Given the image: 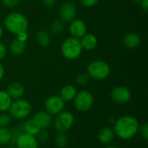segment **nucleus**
<instances>
[{"label": "nucleus", "mask_w": 148, "mask_h": 148, "mask_svg": "<svg viewBox=\"0 0 148 148\" xmlns=\"http://www.w3.org/2000/svg\"><path fill=\"white\" fill-rule=\"evenodd\" d=\"M139 121L131 115H122L114 122V132L115 136L121 140H130L139 133Z\"/></svg>", "instance_id": "1"}, {"label": "nucleus", "mask_w": 148, "mask_h": 148, "mask_svg": "<svg viewBox=\"0 0 148 148\" xmlns=\"http://www.w3.org/2000/svg\"><path fill=\"white\" fill-rule=\"evenodd\" d=\"M3 25L8 31L16 35L19 32L27 31L29 27V21L23 13L13 11L5 16Z\"/></svg>", "instance_id": "2"}, {"label": "nucleus", "mask_w": 148, "mask_h": 148, "mask_svg": "<svg viewBox=\"0 0 148 148\" xmlns=\"http://www.w3.org/2000/svg\"><path fill=\"white\" fill-rule=\"evenodd\" d=\"M80 39L69 36L66 38L61 45V53L67 60H75L80 57L82 52Z\"/></svg>", "instance_id": "3"}, {"label": "nucleus", "mask_w": 148, "mask_h": 148, "mask_svg": "<svg viewBox=\"0 0 148 148\" xmlns=\"http://www.w3.org/2000/svg\"><path fill=\"white\" fill-rule=\"evenodd\" d=\"M111 69L108 62L102 60H95L91 62L87 67V74L89 78L101 81L108 78Z\"/></svg>", "instance_id": "4"}, {"label": "nucleus", "mask_w": 148, "mask_h": 148, "mask_svg": "<svg viewBox=\"0 0 148 148\" xmlns=\"http://www.w3.org/2000/svg\"><path fill=\"white\" fill-rule=\"evenodd\" d=\"M8 111L11 118L23 120L29 117V115L31 114L32 106L27 100L20 98L12 101Z\"/></svg>", "instance_id": "5"}, {"label": "nucleus", "mask_w": 148, "mask_h": 148, "mask_svg": "<svg viewBox=\"0 0 148 148\" xmlns=\"http://www.w3.org/2000/svg\"><path fill=\"white\" fill-rule=\"evenodd\" d=\"M73 101L77 111L87 112L93 107L95 99L91 92L88 90H81L76 93Z\"/></svg>", "instance_id": "6"}, {"label": "nucleus", "mask_w": 148, "mask_h": 148, "mask_svg": "<svg viewBox=\"0 0 148 148\" xmlns=\"http://www.w3.org/2000/svg\"><path fill=\"white\" fill-rule=\"evenodd\" d=\"M75 123V117L69 111H62L56 115V119L53 121L54 127L57 132L66 133L72 128Z\"/></svg>", "instance_id": "7"}, {"label": "nucleus", "mask_w": 148, "mask_h": 148, "mask_svg": "<svg viewBox=\"0 0 148 148\" xmlns=\"http://www.w3.org/2000/svg\"><path fill=\"white\" fill-rule=\"evenodd\" d=\"M45 111L52 115H56L64 110L65 101L60 97V95H52L49 97L44 102Z\"/></svg>", "instance_id": "8"}, {"label": "nucleus", "mask_w": 148, "mask_h": 148, "mask_svg": "<svg viewBox=\"0 0 148 148\" xmlns=\"http://www.w3.org/2000/svg\"><path fill=\"white\" fill-rule=\"evenodd\" d=\"M110 97L114 103L126 104L131 99V92L127 87L117 86L111 90Z\"/></svg>", "instance_id": "9"}, {"label": "nucleus", "mask_w": 148, "mask_h": 148, "mask_svg": "<svg viewBox=\"0 0 148 148\" xmlns=\"http://www.w3.org/2000/svg\"><path fill=\"white\" fill-rule=\"evenodd\" d=\"M69 31L71 36L80 39L87 33V24L80 18H75L69 22Z\"/></svg>", "instance_id": "10"}, {"label": "nucleus", "mask_w": 148, "mask_h": 148, "mask_svg": "<svg viewBox=\"0 0 148 148\" xmlns=\"http://www.w3.org/2000/svg\"><path fill=\"white\" fill-rule=\"evenodd\" d=\"M76 11V7L73 3L65 2L61 5L59 10L60 19L64 23H69L75 18Z\"/></svg>", "instance_id": "11"}, {"label": "nucleus", "mask_w": 148, "mask_h": 148, "mask_svg": "<svg viewBox=\"0 0 148 148\" xmlns=\"http://www.w3.org/2000/svg\"><path fill=\"white\" fill-rule=\"evenodd\" d=\"M15 145L16 148H38V141L36 136L21 133Z\"/></svg>", "instance_id": "12"}, {"label": "nucleus", "mask_w": 148, "mask_h": 148, "mask_svg": "<svg viewBox=\"0 0 148 148\" xmlns=\"http://www.w3.org/2000/svg\"><path fill=\"white\" fill-rule=\"evenodd\" d=\"M32 119L40 129H46L53 124L52 116L46 111L36 112Z\"/></svg>", "instance_id": "13"}, {"label": "nucleus", "mask_w": 148, "mask_h": 148, "mask_svg": "<svg viewBox=\"0 0 148 148\" xmlns=\"http://www.w3.org/2000/svg\"><path fill=\"white\" fill-rule=\"evenodd\" d=\"M122 42L124 46L127 49H135L138 46H140L141 39L139 34L134 32H129L123 36Z\"/></svg>", "instance_id": "14"}, {"label": "nucleus", "mask_w": 148, "mask_h": 148, "mask_svg": "<svg viewBox=\"0 0 148 148\" xmlns=\"http://www.w3.org/2000/svg\"><path fill=\"white\" fill-rule=\"evenodd\" d=\"M80 42L82 49H86L88 51L95 49L98 44L97 37L91 33H86L82 37L80 38Z\"/></svg>", "instance_id": "15"}, {"label": "nucleus", "mask_w": 148, "mask_h": 148, "mask_svg": "<svg viewBox=\"0 0 148 148\" xmlns=\"http://www.w3.org/2000/svg\"><path fill=\"white\" fill-rule=\"evenodd\" d=\"M12 100H17L22 98L24 94V87L19 82H11L7 86L5 90Z\"/></svg>", "instance_id": "16"}, {"label": "nucleus", "mask_w": 148, "mask_h": 148, "mask_svg": "<svg viewBox=\"0 0 148 148\" xmlns=\"http://www.w3.org/2000/svg\"><path fill=\"white\" fill-rule=\"evenodd\" d=\"M115 134L112 128L108 127H103L98 133V140L103 145H109L114 139Z\"/></svg>", "instance_id": "17"}, {"label": "nucleus", "mask_w": 148, "mask_h": 148, "mask_svg": "<svg viewBox=\"0 0 148 148\" xmlns=\"http://www.w3.org/2000/svg\"><path fill=\"white\" fill-rule=\"evenodd\" d=\"M77 93V90L75 86L71 84L65 85L60 92V97L66 102V101H71L74 100L75 95Z\"/></svg>", "instance_id": "18"}, {"label": "nucleus", "mask_w": 148, "mask_h": 148, "mask_svg": "<svg viewBox=\"0 0 148 148\" xmlns=\"http://www.w3.org/2000/svg\"><path fill=\"white\" fill-rule=\"evenodd\" d=\"M22 127H23V133H25V134H30V135H34V136H36L37 134L41 130L37 127V125L34 122L32 118L26 120L23 123Z\"/></svg>", "instance_id": "19"}, {"label": "nucleus", "mask_w": 148, "mask_h": 148, "mask_svg": "<svg viewBox=\"0 0 148 148\" xmlns=\"http://www.w3.org/2000/svg\"><path fill=\"white\" fill-rule=\"evenodd\" d=\"M26 49V42H21L16 38L13 39L10 43V50L15 56L22 55Z\"/></svg>", "instance_id": "20"}, {"label": "nucleus", "mask_w": 148, "mask_h": 148, "mask_svg": "<svg viewBox=\"0 0 148 148\" xmlns=\"http://www.w3.org/2000/svg\"><path fill=\"white\" fill-rule=\"evenodd\" d=\"M12 103V99L5 90H0V112L4 113L9 110Z\"/></svg>", "instance_id": "21"}, {"label": "nucleus", "mask_w": 148, "mask_h": 148, "mask_svg": "<svg viewBox=\"0 0 148 148\" xmlns=\"http://www.w3.org/2000/svg\"><path fill=\"white\" fill-rule=\"evenodd\" d=\"M50 40V34L47 30L41 29L36 33V42L41 47L47 48L49 46Z\"/></svg>", "instance_id": "22"}, {"label": "nucleus", "mask_w": 148, "mask_h": 148, "mask_svg": "<svg viewBox=\"0 0 148 148\" xmlns=\"http://www.w3.org/2000/svg\"><path fill=\"white\" fill-rule=\"evenodd\" d=\"M11 134L7 127H0V146H6L10 143Z\"/></svg>", "instance_id": "23"}, {"label": "nucleus", "mask_w": 148, "mask_h": 148, "mask_svg": "<svg viewBox=\"0 0 148 148\" xmlns=\"http://www.w3.org/2000/svg\"><path fill=\"white\" fill-rule=\"evenodd\" d=\"M55 143H56L57 147H66L68 143H69V137L66 134V133H60V132H58L56 136V138H55Z\"/></svg>", "instance_id": "24"}, {"label": "nucleus", "mask_w": 148, "mask_h": 148, "mask_svg": "<svg viewBox=\"0 0 148 148\" xmlns=\"http://www.w3.org/2000/svg\"><path fill=\"white\" fill-rule=\"evenodd\" d=\"M63 28H64V22L62 21L61 19H57V20H55L51 25H50V32L52 34H59L61 33L62 30H63Z\"/></svg>", "instance_id": "25"}, {"label": "nucleus", "mask_w": 148, "mask_h": 148, "mask_svg": "<svg viewBox=\"0 0 148 148\" xmlns=\"http://www.w3.org/2000/svg\"><path fill=\"white\" fill-rule=\"evenodd\" d=\"M89 79H90V78L88 77V75L87 73H80V74H78V75H76V77H75V82H76V83H77L78 85H80V86H84V85H86V84L88 82Z\"/></svg>", "instance_id": "26"}, {"label": "nucleus", "mask_w": 148, "mask_h": 148, "mask_svg": "<svg viewBox=\"0 0 148 148\" xmlns=\"http://www.w3.org/2000/svg\"><path fill=\"white\" fill-rule=\"evenodd\" d=\"M36 137L38 142L46 143L49 139V133H48V131L46 129H41L40 132L37 134V135Z\"/></svg>", "instance_id": "27"}, {"label": "nucleus", "mask_w": 148, "mask_h": 148, "mask_svg": "<svg viewBox=\"0 0 148 148\" xmlns=\"http://www.w3.org/2000/svg\"><path fill=\"white\" fill-rule=\"evenodd\" d=\"M11 117L9 114L2 113L0 114V127H7V126L10 123Z\"/></svg>", "instance_id": "28"}, {"label": "nucleus", "mask_w": 148, "mask_h": 148, "mask_svg": "<svg viewBox=\"0 0 148 148\" xmlns=\"http://www.w3.org/2000/svg\"><path fill=\"white\" fill-rule=\"evenodd\" d=\"M139 132L141 135V137L144 140H147L148 139V123L147 122H144L143 124L140 125L139 127Z\"/></svg>", "instance_id": "29"}, {"label": "nucleus", "mask_w": 148, "mask_h": 148, "mask_svg": "<svg viewBox=\"0 0 148 148\" xmlns=\"http://www.w3.org/2000/svg\"><path fill=\"white\" fill-rule=\"evenodd\" d=\"M1 1H2V3L7 8H14L20 2V0H1Z\"/></svg>", "instance_id": "30"}, {"label": "nucleus", "mask_w": 148, "mask_h": 148, "mask_svg": "<svg viewBox=\"0 0 148 148\" xmlns=\"http://www.w3.org/2000/svg\"><path fill=\"white\" fill-rule=\"evenodd\" d=\"M98 2H99V0H80L81 4L86 8L93 7V6L96 5Z\"/></svg>", "instance_id": "31"}, {"label": "nucleus", "mask_w": 148, "mask_h": 148, "mask_svg": "<svg viewBox=\"0 0 148 148\" xmlns=\"http://www.w3.org/2000/svg\"><path fill=\"white\" fill-rule=\"evenodd\" d=\"M21 133L22 132H20L16 128H14V129H11L10 130V134H11V140H10V143L11 144H15L16 143V140L18 138V136L21 134Z\"/></svg>", "instance_id": "32"}, {"label": "nucleus", "mask_w": 148, "mask_h": 148, "mask_svg": "<svg viewBox=\"0 0 148 148\" xmlns=\"http://www.w3.org/2000/svg\"><path fill=\"white\" fill-rule=\"evenodd\" d=\"M16 36V38L17 40H19V41H21V42H26V41L28 40V37H29L27 31L19 32V33H17Z\"/></svg>", "instance_id": "33"}, {"label": "nucleus", "mask_w": 148, "mask_h": 148, "mask_svg": "<svg viewBox=\"0 0 148 148\" xmlns=\"http://www.w3.org/2000/svg\"><path fill=\"white\" fill-rule=\"evenodd\" d=\"M6 55H7V48L2 42H0V60H3L6 56Z\"/></svg>", "instance_id": "34"}, {"label": "nucleus", "mask_w": 148, "mask_h": 148, "mask_svg": "<svg viewBox=\"0 0 148 148\" xmlns=\"http://www.w3.org/2000/svg\"><path fill=\"white\" fill-rule=\"evenodd\" d=\"M42 5L46 8H52L56 3V0H42Z\"/></svg>", "instance_id": "35"}, {"label": "nucleus", "mask_w": 148, "mask_h": 148, "mask_svg": "<svg viewBox=\"0 0 148 148\" xmlns=\"http://www.w3.org/2000/svg\"><path fill=\"white\" fill-rule=\"evenodd\" d=\"M140 5H141V8L142 10L145 11V12H147L148 10V0H141L140 1Z\"/></svg>", "instance_id": "36"}, {"label": "nucleus", "mask_w": 148, "mask_h": 148, "mask_svg": "<svg viewBox=\"0 0 148 148\" xmlns=\"http://www.w3.org/2000/svg\"><path fill=\"white\" fill-rule=\"evenodd\" d=\"M3 76H4V68L0 63V81L3 78Z\"/></svg>", "instance_id": "37"}, {"label": "nucleus", "mask_w": 148, "mask_h": 148, "mask_svg": "<svg viewBox=\"0 0 148 148\" xmlns=\"http://www.w3.org/2000/svg\"><path fill=\"white\" fill-rule=\"evenodd\" d=\"M3 28H2V26L0 25V38H1V37H2V36H3Z\"/></svg>", "instance_id": "38"}, {"label": "nucleus", "mask_w": 148, "mask_h": 148, "mask_svg": "<svg viewBox=\"0 0 148 148\" xmlns=\"http://www.w3.org/2000/svg\"><path fill=\"white\" fill-rule=\"evenodd\" d=\"M106 148H120V147H116V146H107V147Z\"/></svg>", "instance_id": "39"}, {"label": "nucleus", "mask_w": 148, "mask_h": 148, "mask_svg": "<svg viewBox=\"0 0 148 148\" xmlns=\"http://www.w3.org/2000/svg\"><path fill=\"white\" fill-rule=\"evenodd\" d=\"M133 1H134V3H140L141 0H133Z\"/></svg>", "instance_id": "40"}, {"label": "nucleus", "mask_w": 148, "mask_h": 148, "mask_svg": "<svg viewBox=\"0 0 148 148\" xmlns=\"http://www.w3.org/2000/svg\"><path fill=\"white\" fill-rule=\"evenodd\" d=\"M6 148H16V147H13V146H10V147H7Z\"/></svg>", "instance_id": "41"}]
</instances>
